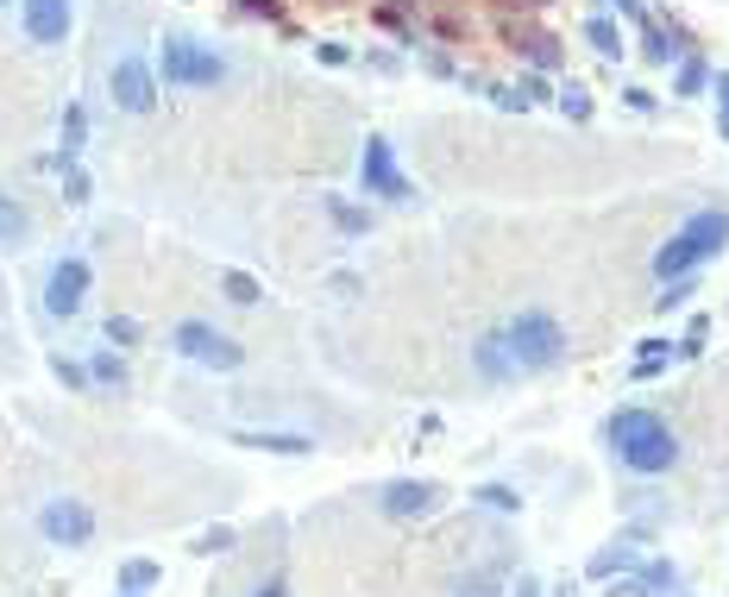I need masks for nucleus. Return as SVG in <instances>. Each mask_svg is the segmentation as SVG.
Wrapping results in <instances>:
<instances>
[{"mask_svg": "<svg viewBox=\"0 0 729 597\" xmlns=\"http://www.w3.org/2000/svg\"><path fill=\"white\" fill-rule=\"evenodd\" d=\"M566 352L573 347H566L560 315L522 308V315H509L503 327L478 333L472 372L484 377V384H522V377H541V372H553V365H566Z\"/></svg>", "mask_w": 729, "mask_h": 597, "instance_id": "f257e3e1", "label": "nucleus"}, {"mask_svg": "<svg viewBox=\"0 0 729 597\" xmlns=\"http://www.w3.org/2000/svg\"><path fill=\"white\" fill-rule=\"evenodd\" d=\"M610 447H616V459H623L635 478H660V472H673L679 466L673 428L660 422L654 409H635V402L610 415Z\"/></svg>", "mask_w": 729, "mask_h": 597, "instance_id": "f03ea898", "label": "nucleus"}, {"mask_svg": "<svg viewBox=\"0 0 729 597\" xmlns=\"http://www.w3.org/2000/svg\"><path fill=\"white\" fill-rule=\"evenodd\" d=\"M724 246H729V214H724V208H698V214L679 226L667 246L654 251V277H660V283H673V277H692L698 265H710V258H717Z\"/></svg>", "mask_w": 729, "mask_h": 597, "instance_id": "7ed1b4c3", "label": "nucleus"}, {"mask_svg": "<svg viewBox=\"0 0 729 597\" xmlns=\"http://www.w3.org/2000/svg\"><path fill=\"white\" fill-rule=\"evenodd\" d=\"M157 82H164V89H221V82H226V57L208 45V38L164 32V50H157Z\"/></svg>", "mask_w": 729, "mask_h": 597, "instance_id": "20e7f679", "label": "nucleus"}, {"mask_svg": "<svg viewBox=\"0 0 729 597\" xmlns=\"http://www.w3.org/2000/svg\"><path fill=\"white\" fill-rule=\"evenodd\" d=\"M171 347L183 352L189 365H208V372H239V365H246V347H239L233 333H221V327H208V321H176Z\"/></svg>", "mask_w": 729, "mask_h": 597, "instance_id": "39448f33", "label": "nucleus"}, {"mask_svg": "<svg viewBox=\"0 0 729 597\" xmlns=\"http://www.w3.org/2000/svg\"><path fill=\"white\" fill-rule=\"evenodd\" d=\"M157 63H151L145 50H120L114 57V70H107V95H114V107L120 114H151L157 107Z\"/></svg>", "mask_w": 729, "mask_h": 597, "instance_id": "423d86ee", "label": "nucleus"}, {"mask_svg": "<svg viewBox=\"0 0 729 597\" xmlns=\"http://www.w3.org/2000/svg\"><path fill=\"white\" fill-rule=\"evenodd\" d=\"M358 183L365 196H384V201H415V183L397 171V145L390 139H365V157H358Z\"/></svg>", "mask_w": 729, "mask_h": 597, "instance_id": "0eeeda50", "label": "nucleus"}, {"mask_svg": "<svg viewBox=\"0 0 729 597\" xmlns=\"http://www.w3.org/2000/svg\"><path fill=\"white\" fill-rule=\"evenodd\" d=\"M38 528H45L50 548H89V541H95V510L82 497H50L45 510H38Z\"/></svg>", "mask_w": 729, "mask_h": 597, "instance_id": "6e6552de", "label": "nucleus"}, {"mask_svg": "<svg viewBox=\"0 0 729 597\" xmlns=\"http://www.w3.org/2000/svg\"><path fill=\"white\" fill-rule=\"evenodd\" d=\"M70 20H75L70 0H20V32H25V45H38V50L63 45V38H70Z\"/></svg>", "mask_w": 729, "mask_h": 597, "instance_id": "1a4fd4ad", "label": "nucleus"}, {"mask_svg": "<svg viewBox=\"0 0 729 597\" xmlns=\"http://www.w3.org/2000/svg\"><path fill=\"white\" fill-rule=\"evenodd\" d=\"M82 296H89V265L82 258H57L45 277V315L70 321L75 308H82Z\"/></svg>", "mask_w": 729, "mask_h": 597, "instance_id": "9d476101", "label": "nucleus"}, {"mask_svg": "<svg viewBox=\"0 0 729 597\" xmlns=\"http://www.w3.org/2000/svg\"><path fill=\"white\" fill-rule=\"evenodd\" d=\"M434 497H440V484H427V478H397V484H384V491H377V510L409 523V516H427Z\"/></svg>", "mask_w": 729, "mask_h": 597, "instance_id": "9b49d317", "label": "nucleus"}, {"mask_svg": "<svg viewBox=\"0 0 729 597\" xmlns=\"http://www.w3.org/2000/svg\"><path fill=\"white\" fill-rule=\"evenodd\" d=\"M233 447H258V453H277V459H308L315 453V434H277V428H239Z\"/></svg>", "mask_w": 729, "mask_h": 597, "instance_id": "f8f14e48", "label": "nucleus"}, {"mask_svg": "<svg viewBox=\"0 0 729 597\" xmlns=\"http://www.w3.org/2000/svg\"><path fill=\"white\" fill-rule=\"evenodd\" d=\"M648 63H679L685 57V25H648Z\"/></svg>", "mask_w": 729, "mask_h": 597, "instance_id": "ddd939ff", "label": "nucleus"}, {"mask_svg": "<svg viewBox=\"0 0 729 597\" xmlns=\"http://www.w3.org/2000/svg\"><path fill=\"white\" fill-rule=\"evenodd\" d=\"M82 139H89V107H82V101H70V107H63V145H57V164H75Z\"/></svg>", "mask_w": 729, "mask_h": 597, "instance_id": "4468645a", "label": "nucleus"}, {"mask_svg": "<svg viewBox=\"0 0 729 597\" xmlns=\"http://www.w3.org/2000/svg\"><path fill=\"white\" fill-rule=\"evenodd\" d=\"M628 585H635V597H667L679 585V573L667 566V560H648V566H642V578H628Z\"/></svg>", "mask_w": 729, "mask_h": 597, "instance_id": "2eb2a0df", "label": "nucleus"}, {"mask_svg": "<svg viewBox=\"0 0 729 597\" xmlns=\"http://www.w3.org/2000/svg\"><path fill=\"white\" fill-rule=\"evenodd\" d=\"M32 239V221H25V208L13 196H0V246H25Z\"/></svg>", "mask_w": 729, "mask_h": 597, "instance_id": "dca6fc26", "label": "nucleus"}, {"mask_svg": "<svg viewBox=\"0 0 729 597\" xmlns=\"http://www.w3.org/2000/svg\"><path fill=\"white\" fill-rule=\"evenodd\" d=\"M679 359L673 340H642V359H635V377H660L667 365Z\"/></svg>", "mask_w": 729, "mask_h": 597, "instance_id": "f3484780", "label": "nucleus"}, {"mask_svg": "<svg viewBox=\"0 0 729 597\" xmlns=\"http://www.w3.org/2000/svg\"><path fill=\"white\" fill-rule=\"evenodd\" d=\"M585 45L603 50V57H623V25L616 20H585Z\"/></svg>", "mask_w": 729, "mask_h": 597, "instance_id": "a211bd4d", "label": "nucleus"}, {"mask_svg": "<svg viewBox=\"0 0 729 597\" xmlns=\"http://www.w3.org/2000/svg\"><path fill=\"white\" fill-rule=\"evenodd\" d=\"M516 50H522V57L534 63V70H560V57H566V50H560V38H548V32H534V38H522Z\"/></svg>", "mask_w": 729, "mask_h": 597, "instance_id": "6ab92c4d", "label": "nucleus"}, {"mask_svg": "<svg viewBox=\"0 0 729 597\" xmlns=\"http://www.w3.org/2000/svg\"><path fill=\"white\" fill-rule=\"evenodd\" d=\"M89 377H95V384H114V390H126V384H132V372H126L120 352H95V359H89Z\"/></svg>", "mask_w": 729, "mask_h": 597, "instance_id": "aec40b11", "label": "nucleus"}, {"mask_svg": "<svg viewBox=\"0 0 729 597\" xmlns=\"http://www.w3.org/2000/svg\"><path fill=\"white\" fill-rule=\"evenodd\" d=\"M157 578H164V566H157V560H126V566H120V592H139V597H145Z\"/></svg>", "mask_w": 729, "mask_h": 597, "instance_id": "412c9836", "label": "nucleus"}, {"mask_svg": "<svg viewBox=\"0 0 729 597\" xmlns=\"http://www.w3.org/2000/svg\"><path fill=\"white\" fill-rule=\"evenodd\" d=\"M221 290H226V302H239V308H251V302L264 296V290H258V277H251V271H221Z\"/></svg>", "mask_w": 729, "mask_h": 597, "instance_id": "4be33fe9", "label": "nucleus"}, {"mask_svg": "<svg viewBox=\"0 0 729 597\" xmlns=\"http://www.w3.org/2000/svg\"><path fill=\"white\" fill-rule=\"evenodd\" d=\"M327 214H333V226H340V233H365V226H372V214H365V208H352V201H340V196H327Z\"/></svg>", "mask_w": 729, "mask_h": 597, "instance_id": "5701e85b", "label": "nucleus"}, {"mask_svg": "<svg viewBox=\"0 0 729 597\" xmlns=\"http://www.w3.org/2000/svg\"><path fill=\"white\" fill-rule=\"evenodd\" d=\"M478 503L509 516V510H522V491H516V484H478Z\"/></svg>", "mask_w": 729, "mask_h": 597, "instance_id": "b1692460", "label": "nucleus"}, {"mask_svg": "<svg viewBox=\"0 0 729 597\" xmlns=\"http://www.w3.org/2000/svg\"><path fill=\"white\" fill-rule=\"evenodd\" d=\"M704 82H710V70H704V57H679V75H673V89H679V95H698Z\"/></svg>", "mask_w": 729, "mask_h": 597, "instance_id": "393cba45", "label": "nucleus"}, {"mask_svg": "<svg viewBox=\"0 0 729 597\" xmlns=\"http://www.w3.org/2000/svg\"><path fill=\"white\" fill-rule=\"evenodd\" d=\"M692 296H698V283H692V277H673V283L660 290V302H654V308H660V315H673V308H685Z\"/></svg>", "mask_w": 729, "mask_h": 597, "instance_id": "a878e982", "label": "nucleus"}, {"mask_svg": "<svg viewBox=\"0 0 729 597\" xmlns=\"http://www.w3.org/2000/svg\"><path fill=\"white\" fill-rule=\"evenodd\" d=\"M623 566H635V548H610V553H598V560H591V578H610V573H623Z\"/></svg>", "mask_w": 729, "mask_h": 597, "instance_id": "bb28decb", "label": "nucleus"}, {"mask_svg": "<svg viewBox=\"0 0 729 597\" xmlns=\"http://www.w3.org/2000/svg\"><path fill=\"white\" fill-rule=\"evenodd\" d=\"M50 372L63 377V384H70V390H89V384H95V377H89V365H75V359H63V352H57V359H50Z\"/></svg>", "mask_w": 729, "mask_h": 597, "instance_id": "cd10ccee", "label": "nucleus"}, {"mask_svg": "<svg viewBox=\"0 0 729 597\" xmlns=\"http://www.w3.org/2000/svg\"><path fill=\"white\" fill-rule=\"evenodd\" d=\"M560 107H566L573 120H591V95H585L578 82H566V89H560Z\"/></svg>", "mask_w": 729, "mask_h": 597, "instance_id": "c85d7f7f", "label": "nucleus"}, {"mask_svg": "<svg viewBox=\"0 0 729 597\" xmlns=\"http://www.w3.org/2000/svg\"><path fill=\"white\" fill-rule=\"evenodd\" d=\"M226 548H233V528H201V535H196V553H226Z\"/></svg>", "mask_w": 729, "mask_h": 597, "instance_id": "c756f323", "label": "nucleus"}, {"mask_svg": "<svg viewBox=\"0 0 729 597\" xmlns=\"http://www.w3.org/2000/svg\"><path fill=\"white\" fill-rule=\"evenodd\" d=\"M57 171H63V196L89 201V176H82V164H57Z\"/></svg>", "mask_w": 729, "mask_h": 597, "instance_id": "7c9ffc66", "label": "nucleus"}, {"mask_svg": "<svg viewBox=\"0 0 729 597\" xmlns=\"http://www.w3.org/2000/svg\"><path fill=\"white\" fill-rule=\"evenodd\" d=\"M107 340L132 347V340H139V321H132V315H114V321H107Z\"/></svg>", "mask_w": 729, "mask_h": 597, "instance_id": "2f4dec72", "label": "nucleus"}, {"mask_svg": "<svg viewBox=\"0 0 729 597\" xmlns=\"http://www.w3.org/2000/svg\"><path fill=\"white\" fill-rule=\"evenodd\" d=\"M315 57H321L327 70H346V63H352V50H346V45H315Z\"/></svg>", "mask_w": 729, "mask_h": 597, "instance_id": "473e14b6", "label": "nucleus"}, {"mask_svg": "<svg viewBox=\"0 0 729 597\" xmlns=\"http://www.w3.org/2000/svg\"><path fill=\"white\" fill-rule=\"evenodd\" d=\"M610 7H616V13H623V20H635V25H648V13H642V0H610Z\"/></svg>", "mask_w": 729, "mask_h": 597, "instance_id": "72a5a7b5", "label": "nucleus"}, {"mask_svg": "<svg viewBox=\"0 0 729 597\" xmlns=\"http://www.w3.org/2000/svg\"><path fill=\"white\" fill-rule=\"evenodd\" d=\"M710 89H717V101H724V120H729V70H724V75H710Z\"/></svg>", "mask_w": 729, "mask_h": 597, "instance_id": "f704fd0d", "label": "nucleus"}, {"mask_svg": "<svg viewBox=\"0 0 729 597\" xmlns=\"http://www.w3.org/2000/svg\"><path fill=\"white\" fill-rule=\"evenodd\" d=\"M251 597H290V592H283V578H271V585H258Z\"/></svg>", "mask_w": 729, "mask_h": 597, "instance_id": "c9c22d12", "label": "nucleus"}, {"mask_svg": "<svg viewBox=\"0 0 729 597\" xmlns=\"http://www.w3.org/2000/svg\"><path fill=\"white\" fill-rule=\"evenodd\" d=\"M516 597H534V578H516Z\"/></svg>", "mask_w": 729, "mask_h": 597, "instance_id": "e433bc0d", "label": "nucleus"}, {"mask_svg": "<svg viewBox=\"0 0 729 597\" xmlns=\"http://www.w3.org/2000/svg\"><path fill=\"white\" fill-rule=\"evenodd\" d=\"M528 7H548V0H528Z\"/></svg>", "mask_w": 729, "mask_h": 597, "instance_id": "4c0bfd02", "label": "nucleus"}, {"mask_svg": "<svg viewBox=\"0 0 729 597\" xmlns=\"http://www.w3.org/2000/svg\"><path fill=\"white\" fill-rule=\"evenodd\" d=\"M120 597H139V592H120Z\"/></svg>", "mask_w": 729, "mask_h": 597, "instance_id": "58836bf2", "label": "nucleus"}, {"mask_svg": "<svg viewBox=\"0 0 729 597\" xmlns=\"http://www.w3.org/2000/svg\"><path fill=\"white\" fill-rule=\"evenodd\" d=\"M0 7H7V0H0Z\"/></svg>", "mask_w": 729, "mask_h": 597, "instance_id": "ea45409f", "label": "nucleus"}]
</instances>
